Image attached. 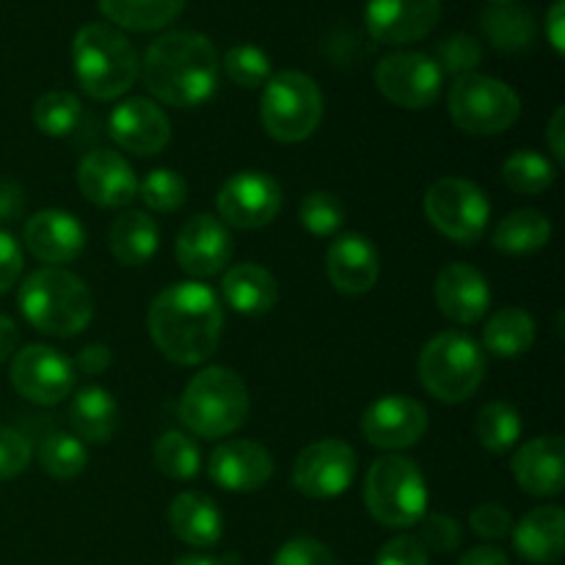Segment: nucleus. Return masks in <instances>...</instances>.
Returning a JSON list of instances; mask_svg holds the SVG:
<instances>
[{
    "label": "nucleus",
    "instance_id": "f257e3e1",
    "mask_svg": "<svg viewBox=\"0 0 565 565\" xmlns=\"http://www.w3.org/2000/svg\"><path fill=\"white\" fill-rule=\"evenodd\" d=\"M147 320L158 351L180 367H193L207 362L218 348L224 309L202 281H177L158 292Z\"/></svg>",
    "mask_w": 565,
    "mask_h": 565
},
{
    "label": "nucleus",
    "instance_id": "f03ea898",
    "mask_svg": "<svg viewBox=\"0 0 565 565\" xmlns=\"http://www.w3.org/2000/svg\"><path fill=\"white\" fill-rule=\"evenodd\" d=\"M218 53L193 31H169L149 44L141 75L149 94L171 108H196L218 86Z\"/></svg>",
    "mask_w": 565,
    "mask_h": 565
},
{
    "label": "nucleus",
    "instance_id": "7ed1b4c3",
    "mask_svg": "<svg viewBox=\"0 0 565 565\" xmlns=\"http://www.w3.org/2000/svg\"><path fill=\"white\" fill-rule=\"evenodd\" d=\"M72 66L83 92L94 99H119L141 75L130 39L114 25L88 22L72 39Z\"/></svg>",
    "mask_w": 565,
    "mask_h": 565
},
{
    "label": "nucleus",
    "instance_id": "20e7f679",
    "mask_svg": "<svg viewBox=\"0 0 565 565\" xmlns=\"http://www.w3.org/2000/svg\"><path fill=\"white\" fill-rule=\"evenodd\" d=\"M20 312L36 331L75 337L92 323L94 298L81 276L64 268H39L20 285Z\"/></svg>",
    "mask_w": 565,
    "mask_h": 565
},
{
    "label": "nucleus",
    "instance_id": "39448f33",
    "mask_svg": "<svg viewBox=\"0 0 565 565\" xmlns=\"http://www.w3.org/2000/svg\"><path fill=\"white\" fill-rule=\"evenodd\" d=\"M248 390L237 373L226 367H204L188 381L180 397V419L202 439H224L248 417Z\"/></svg>",
    "mask_w": 565,
    "mask_h": 565
},
{
    "label": "nucleus",
    "instance_id": "423d86ee",
    "mask_svg": "<svg viewBox=\"0 0 565 565\" xmlns=\"http://www.w3.org/2000/svg\"><path fill=\"white\" fill-rule=\"evenodd\" d=\"M364 505L370 516L392 530L414 527L428 513V486L414 461L381 456L364 478Z\"/></svg>",
    "mask_w": 565,
    "mask_h": 565
},
{
    "label": "nucleus",
    "instance_id": "0eeeda50",
    "mask_svg": "<svg viewBox=\"0 0 565 565\" xmlns=\"http://www.w3.org/2000/svg\"><path fill=\"white\" fill-rule=\"evenodd\" d=\"M486 379V353L461 331H441L419 353V381L441 403H463Z\"/></svg>",
    "mask_w": 565,
    "mask_h": 565
},
{
    "label": "nucleus",
    "instance_id": "6e6552de",
    "mask_svg": "<svg viewBox=\"0 0 565 565\" xmlns=\"http://www.w3.org/2000/svg\"><path fill=\"white\" fill-rule=\"evenodd\" d=\"M259 119L274 141H307L323 119V94L318 83L298 70L270 75L259 103Z\"/></svg>",
    "mask_w": 565,
    "mask_h": 565
},
{
    "label": "nucleus",
    "instance_id": "1a4fd4ad",
    "mask_svg": "<svg viewBox=\"0 0 565 565\" xmlns=\"http://www.w3.org/2000/svg\"><path fill=\"white\" fill-rule=\"evenodd\" d=\"M447 110L452 125L467 136H500L516 125L522 99L508 83L469 72L452 81L447 92Z\"/></svg>",
    "mask_w": 565,
    "mask_h": 565
},
{
    "label": "nucleus",
    "instance_id": "9d476101",
    "mask_svg": "<svg viewBox=\"0 0 565 565\" xmlns=\"http://www.w3.org/2000/svg\"><path fill=\"white\" fill-rule=\"evenodd\" d=\"M425 215L447 241L472 246L489 226L491 207L486 193L475 182L461 177H441L425 193Z\"/></svg>",
    "mask_w": 565,
    "mask_h": 565
},
{
    "label": "nucleus",
    "instance_id": "9b49d317",
    "mask_svg": "<svg viewBox=\"0 0 565 565\" xmlns=\"http://www.w3.org/2000/svg\"><path fill=\"white\" fill-rule=\"evenodd\" d=\"M356 478V452L340 439H320L303 447L292 463V489L309 500H334Z\"/></svg>",
    "mask_w": 565,
    "mask_h": 565
},
{
    "label": "nucleus",
    "instance_id": "f8f14e48",
    "mask_svg": "<svg viewBox=\"0 0 565 565\" xmlns=\"http://www.w3.org/2000/svg\"><path fill=\"white\" fill-rule=\"evenodd\" d=\"M445 72L425 53H392L375 66V86L392 105L425 110L439 99Z\"/></svg>",
    "mask_w": 565,
    "mask_h": 565
},
{
    "label": "nucleus",
    "instance_id": "ddd939ff",
    "mask_svg": "<svg viewBox=\"0 0 565 565\" xmlns=\"http://www.w3.org/2000/svg\"><path fill=\"white\" fill-rule=\"evenodd\" d=\"M77 370L50 345H28L11 362V384L36 406H55L75 390Z\"/></svg>",
    "mask_w": 565,
    "mask_h": 565
},
{
    "label": "nucleus",
    "instance_id": "4468645a",
    "mask_svg": "<svg viewBox=\"0 0 565 565\" xmlns=\"http://www.w3.org/2000/svg\"><path fill=\"white\" fill-rule=\"evenodd\" d=\"M215 204L235 230H259L279 215L281 188L265 171H241L221 185Z\"/></svg>",
    "mask_w": 565,
    "mask_h": 565
},
{
    "label": "nucleus",
    "instance_id": "2eb2a0df",
    "mask_svg": "<svg viewBox=\"0 0 565 565\" xmlns=\"http://www.w3.org/2000/svg\"><path fill=\"white\" fill-rule=\"evenodd\" d=\"M441 17V0H367L364 25L375 42L412 44L428 36Z\"/></svg>",
    "mask_w": 565,
    "mask_h": 565
},
{
    "label": "nucleus",
    "instance_id": "dca6fc26",
    "mask_svg": "<svg viewBox=\"0 0 565 565\" xmlns=\"http://www.w3.org/2000/svg\"><path fill=\"white\" fill-rule=\"evenodd\" d=\"M428 430V408L414 397L386 395L362 417L364 439L381 450H403L417 445Z\"/></svg>",
    "mask_w": 565,
    "mask_h": 565
},
{
    "label": "nucleus",
    "instance_id": "f3484780",
    "mask_svg": "<svg viewBox=\"0 0 565 565\" xmlns=\"http://www.w3.org/2000/svg\"><path fill=\"white\" fill-rule=\"evenodd\" d=\"M108 132L125 152L152 158L171 141V125L163 108L147 97H130L110 110Z\"/></svg>",
    "mask_w": 565,
    "mask_h": 565
},
{
    "label": "nucleus",
    "instance_id": "a211bd4d",
    "mask_svg": "<svg viewBox=\"0 0 565 565\" xmlns=\"http://www.w3.org/2000/svg\"><path fill=\"white\" fill-rule=\"evenodd\" d=\"M177 263L193 279L218 276L232 259V235L213 215H193L177 235Z\"/></svg>",
    "mask_w": 565,
    "mask_h": 565
},
{
    "label": "nucleus",
    "instance_id": "6ab92c4d",
    "mask_svg": "<svg viewBox=\"0 0 565 565\" xmlns=\"http://www.w3.org/2000/svg\"><path fill=\"white\" fill-rule=\"evenodd\" d=\"M77 188L97 207H125L138 196L132 166L114 149H94L77 166Z\"/></svg>",
    "mask_w": 565,
    "mask_h": 565
},
{
    "label": "nucleus",
    "instance_id": "aec40b11",
    "mask_svg": "<svg viewBox=\"0 0 565 565\" xmlns=\"http://www.w3.org/2000/svg\"><path fill=\"white\" fill-rule=\"evenodd\" d=\"M215 486L235 494H252L259 491L274 475V458L263 445L248 439L221 441L210 456L207 467Z\"/></svg>",
    "mask_w": 565,
    "mask_h": 565
},
{
    "label": "nucleus",
    "instance_id": "412c9836",
    "mask_svg": "<svg viewBox=\"0 0 565 565\" xmlns=\"http://www.w3.org/2000/svg\"><path fill=\"white\" fill-rule=\"evenodd\" d=\"M434 298L445 318H450L452 323L472 326L489 312L491 287L478 268L467 263H452L436 276Z\"/></svg>",
    "mask_w": 565,
    "mask_h": 565
},
{
    "label": "nucleus",
    "instance_id": "4be33fe9",
    "mask_svg": "<svg viewBox=\"0 0 565 565\" xmlns=\"http://www.w3.org/2000/svg\"><path fill=\"white\" fill-rule=\"evenodd\" d=\"M326 274L342 296H364L375 287L381 274V259L373 243L359 232H345L331 241L326 254Z\"/></svg>",
    "mask_w": 565,
    "mask_h": 565
},
{
    "label": "nucleus",
    "instance_id": "5701e85b",
    "mask_svg": "<svg viewBox=\"0 0 565 565\" xmlns=\"http://www.w3.org/2000/svg\"><path fill=\"white\" fill-rule=\"evenodd\" d=\"M25 246L47 268H61L81 257L86 246V230L81 221L64 210H42L25 224Z\"/></svg>",
    "mask_w": 565,
    "mask_h": 565
},
{
    "label": "nucleus",
    "instance_id": "b1692460",
    "mask_svg": "<svg viewBox=\"0 0 565 565\" xmlns=\"http://www.w3.org/2000/svg\"><path fill=\"white\" fill-rule=\"evenodd\" d=\"M519 489L533 497H557L565 489V445L561 436H539L516 450L511 461Z\"/></svg>",
    "mask_w": 565,
    "mask_h": 565
},
{
    "label": "nucleus",
    "instance_id": "393cba45",
    "mask_svg": "<svg viewBox=\"0 0 565 565\" xmlns=\"http://www.w3.org/2000/svg\"><path fill=\"white\" fill-rule=\"evenodd\" d=\"M169 527L182 544L210 550L224 535V519L218 505L202 491H182L169 505Z\"/></svg>",
    "mask_w": 565,
    "mask_h": 565
},
{
    "label": "nucleus",
    "instance_id": "a878e982",
    "mask_svg": "<svg viewBox=\"0 0 565 565\" xmlns=\"http://www.w3.org/2000/svg\"><path fill=\"white\" fill-rule=\"evenodd\" d=\"M513 546L530 563H555L565 550V513L557 505H544L530 511L511 530Z\"/></svg>",
    "mask_w": 565,
    "mask_h": 565
},
{
    "label": "nucleus",
    "instance_id": "bb28decb",
    "mask_svg": "<svg viewBox=\"0 0 565 565\" xmlns=\"http://www.w3.org/2000/svg\"><path fill=\"white\" fill-rule=\"evenodd\" d=\"M70 425L81 441L105 445L114 439L116 425H119V406H116L114 395L103 386H83L72 397Z\"/></svg>",
    "mask_w": 565,
    "mask_h": 565
},
{
    "label": "nucleus",
    "instance_id": "cd10ccee",
    "mask_svg": "<svg viewBox=\"0 0 565 565\" xmlns=\"http://www.w3.org/2000/svg\"><path fill=\"white\" fill-rule=\"evenodd\" d=\"M221 290H224L226 303L241 315H265L279 301V285H276V279L263 265L254 263H243L226 270Z\"/></svg>",
    "mask_w": 565,
    "mask_h": 565
},
{
    "label": "nucleus",
    "instance_id": "c85d7f7f",
    "mask_svg": "<svg viewBox=\"0 0 565 565\" xmlns=\"http://www.w3.org/2000/svg\"><path fill=\"white\" fill-rule=\"evenodd\" d=\"M108 243L110 252H114V257L121 265L138 268V265H147L154 257V252H158L160 230L147 213H141V210H127L110 226Z\"/></svg>",
    "mask_w": 565,
    "mask_h": 565
},
{
    "label": "nucleus",
    "instance_id": "c756f323",
    "mask_svg": "<svg viewBox=\"0 0 565 565\" xmlns=\"http://www.w3.org/2000/svg\"><path fill=\"white\" fill-rule=\"evenodd\" d=\"M483 25L486 39L494 44L502 53H527L539 36V25H535L533 11L524 6H489L483 11Z\"/></svg>",
    "mask_w": 565,
    "mask_h": 565
},
{
    "label": "nucleus",
    "instance_id": "7c9ffc66",
    "mask_svg": "<svg viewBox=\"0 0 565 565\" xmlns=\"http://www.w3.org/2000/svg\"><path fill=\"white\" fill-rule=\"evenodd\" d=\"M99 11L125 31H160L182 14L188 0H97Z\"/></svg>",
    "mask_w": 565,
    "mask_h": 565
},
{
    "label": "nucleus",
    "instance_id": "2f4dec72",
    "mask_svg": "<svg viewBox=\"0 0 565 565\" xmlns=\"http://www.w3.org/2000/svg\"><path fill=\"white\" fill-rule=\"evenodd\" d=\"M552 224L539 210H513L494 230L491 246L502 254H535L550 243Z\"/></svg>",
    "mask_w": 565,
    "mask_h": 565
},
{
    "label": "nucleus",
    "instance_id": "473e14b6",
    "mask_svg": "<svg viewBox=\"0 0 565 565\" xmlns=\"http://www.w3.org/2000/svg\"><path fill=\"white\" fill-rule=\"evenodd\" d=\"M535 342L533 315L519 307H505L486 323L483 345L500 359H516L527 353Z\"/></svg>",
    "mask_w": 565,
    "mask_h": 565
},
{
    "label": "nucleus",
    "instance_id": "72a5a7b5",
    "mask_svg": "<svg viewBox=\"0 0 565 565\" xmlns=\"http://www.w3.org/2000/svg\"><path fill=\"white\" fill-rule=\"evenodd\" d=\"M475 436L486 450L502 456V452L513 450L522 436V414L511 403H486L475 419Z\"/></svg>",
    "mask_w": 565,
    "mask_h": 565
},
{
    "label": "nucleus",
    "instance_id": "f704fd0d",
    "mask_svg": "<svg viewBox=\"0 0 565 565\" xmlns=\"http://www.w3.org/2000/svg\"><path fill=\"white\" fill-rule=\"evenodd\" d=\"M555 177L557 171L552 166V160L546 154L535 152V149H519V152H513L502 163V180H505V185L516 193H527V196L550 191Z\"/></svg>",
    "mask_w": 565,
    "mask_h": 565
},
{
    "label": "nucleus",
    "instance_id": "c9c22d12",
    "mask_svg": "<svg viewBox=\"0 0 565 565\" xmlns=\"http://www.w3.org/2000/svg\"><path fill=\"white\" fill-rule=\"evenodd\" d=\"M83 116L81 99L72 92H47L33 105V125L50 138L70 136Z\"/></svg>",
    "mask_w": 565,
    "mask_h": 565
},
{
    "label": "nucleus",
    "instance_id": "e433bc0d",
    "mask_svg": "<svg viewBox=\"0 0 565 565\" xmlns=\"http://www.w3.org/2000/svg\"><path fill=\"white\" fill-rule=\"evenodd\" d=\"M154 467L171 480H191L199 475L202 467V456L199 447L193 445L191 436L180 434V430H169L154 441Z\"/></svg>",
    "mask_w": 565,
    "mask_h": 565
},
{
    "label": "nucleus",
    "instance_id": "4c0bfd02",
    "mask_svg": "<svg viewBox=\"0 0 565 565\" xmlns=\"http://www.w3.org/2000/svg\"><path fill=\"white\" fill-rule=\"evenodd\" d=\"M39 463L55 480H72L86 469V445L75 434H50L39 445Z\"/></svg>",
    "mask_w": 565,
    "mask_h": 565
},
{
    "label": "nucleus",
    "instance_id": "58836bf2",
    "mask_svg": "<svg viewBox=\"0 0 565 565\" xmlns=\"http://www.w3.org/2000/svg\"><path fill=\"white\" fill-rule=\"evenodd\" d=\"M138 196L154 213H174V210H180L185 204L188 182L180 171L154 169L149 171L147 180L138 182Z\"/></svg>",
    "mask_w": 565,
    "mask_h": 565
},
{
    "label": "nucleus",
    "instance_id": "ea45409f",
    "mask_svg": "<svg viewBox=\"0 0 565 565\" xmlns=\"http://www.w3.org/2000/svg\"><path fill=\"white\" fill-rule=\"evenodd\" d=\"M303 230L315 237H334L345 224V207L340 199L329 191H312L303 196L301 210H298Z\"/></svg>",
    "mask_w": 565,
    "mask_h": 565
},
{
    "label": "nucleus",
    "instance_id": "a19ab883",
    "mask_svg": "<svg viewBox=\"0 0 565 565\" xmlns=\"http://www.w3.org/2000/svg\"><path fill=\"white\" fill-rule=\"evenodd\" d=\"M224 70L226 77L241 88H259L274 75L268 53L263 47H254V44H235L224 55Z\"/></svg>",
    "mask_w": 565,
    "mask_h": 565
},
{
    "label": "nucleus",
    "instance_id": "79ce46f5",
    "mask_svg": "<svg viewBox=\"0 0 565 565\" xmlns=\"http://www.w3.org/2000/svg\"><path fill=\"white\" fill-rule=\"evenodd\" d=\"M483 61V47L475 36L469 33H452L445 42L439 44V70L450 72V75H469L475 72Z\"/></svg>",
    "mask_w": 565,
    "mask_h": 565
},
{
    "label": "nucleus",
    "instance_id": "37998d69",
    "mask_svg": "<svg viewBox=\"0 0 565 565\" xmlns=\"http://www.w3.org/2000/svg\"><path fill=\"white\" fill-rule=\"evenodd\" d=\"M461 524L452 516H447V513H425L423 522H419V544L425 550L447 555V552H456L461 546Z\"/></svg>",
    "mask_w": 565,
    "mask_h": 565
},
{
    "label": "nucleus",
    "instance_id": "c03bdc74",
    "mask_svg": "<svg viewBox=\"0 0 565 565\" xmlns=\"http://www.w3.org/2000/svg\"><path fill=\"white\" fill-rule=\"evenodd\" d=\"M31 456V441L20 430L0 425V483L25 472Z\"/></svg>",
    "mask_w": 565,
    "mask_h": 565
},
{
    "label": "nucleus",
    "instance_id": "a18cd8bd",
    "mask_svg": "<svg viewBox=\"0 0 565 565\" xmlns=\"http://www.w3.org/2000/svg\"><path fill=\"white\" fill-rule=\"evenodd\" d=\"M274 565H337L334 552L326 544H320L318 539H309V535H301V539H292L276 552Z\"/></svg>",
    "mask_w": 565,
    "mask_h": 565
},
{
    "label": "nucleus",
    "instance_id": "49530a36",
    "mask_svg": "<svg viewBox=\"0 0 565 565\" xmlns=\"http://www.w3.org/2000/svg\"><path fill=\"white\" fill-rule=\"evenodd\" d=\"M469 527H472L475 535H480V539L500 541L513 530V519L502 505L486 502V505H478L469 513Z\"/></svg>",
    "mask_w": 565,
    "mask_h": 565
},
{
    "label": "nucleus",
    "instance_id": "de8ad7c7",
    "mask_svg": "<svg viewBox=\"0 0 565 565\" xmlns=\"http://www.w3.org/2000/svg\"><path fill=\"white\" fill-rule=\"evenodd\" d=\"M375 565H428V550L417 535H397L381 546Z\"/></svg>",
    "mask_w": 565,
    "mask_h": 565
},
{
    "label": "nucleus",
    "instance_id": "09e8293b",
    "mask_svg": "<svg viewBox=\"0 0 565 565\" xmlns=\"http://www.w3.org/2000/svg\"><path fill=\"white\" fill-rule=\"evenodd\" d=\"M22 274V252L9 232L0 230V296L17 285Z\"/></svg>",
    "mask_w": 565,
    "mask_h": 565
},
{
    "label": "nucleus",
    "instance_id": "8fccbe9b",
    "mask_svg": "<svg viewBox=\"0 0 565 565\" xmlns=\"http://www.w3.org/2000/svg\"><path fill=\"white\" fill-rule=\"evenodd\" d=\"M72 364H75V370H81L83 375H103L105 370L110 367L108 345H97V342H94V345H86L77 353V359Z\"/></svg>",
    "mask_w": 565,
    "mask_h": 565
},
{
    "label": "nucleus",
    "instance_id": "3c124183",
    "mask_svg": "<svg viewBox=\"0 0 565 565\" xmlns=\"http://www.w3.org/2000/svg\"><path fill=\"white\" fill-rule=\"evenodd\" d=\"M546 36H550L552 47L557 55L565 53V0H555L546 14Z\"/></svg>",
    "mask_w": 565,
    "mask_h": 565
},
{
    "label": "nucleus",
    "instance_id": "603ef678",
    "mask_svg": "<svg viewBox=\"0 0 565 565\" xmlns=\"http://www.w3.org/2000/svg\"><path fill=\"white\" fill-rule=\"evenodd\" d=\"M25 207L20 185L14 182H0V221H14Z\"/></svg>",
    "mask_w": 565,
    "mask_h": 565
},
{
    "label": "nucleus",
    "instance_id": "864d4df0",
    "mask_svg": "<svg viewBox=\"0 0 565 565\" xmlns=\"http://www.w3.org/2000/svg\"><path fill=\"white\" fill-rule=\"evenodd\" d=\"M546 143H550V152L557 160H565V108H557L552 114L550 130H546Z\"/></svg>",
    "mask_w": 565,
    "mask_h": 565
},
{
    "label": "nucleus",
    "instance_id": "5fc2aeb1",
    "mask_svg": "<svg viewBox=\"0 0 565 565\" xmlns=\"http://www.w3.org/2000/svg\"><path fill=\"white\" fill-rule=\"evenodd\" d=\"M458 565H511L508 563V555L497 546H475L467 555L458 561Z\"/></svg>",
    "mask_w": 565,
    "mask_h": 565
},
{
    "label": "nucleus",
    "instance_id": "6e6d98bb",
    "mask_svg": "<svg viewBox=\"0 0 565 565\" xmlns=\"http://www.w3.org/2000/svg\"><path fill=\"white\" fill-rule=\"evenodd\" d=\"M17 340H20V331H17V323L6 315H0V364L14 353Z\"/></svg>",
    "mask_w": 565,
    "mask_h": 565
},
{
    "label": "nucleus",
    "instance_id": "4d7b16f0",
    "mask_svg": "<svg viewBox=\"0 0 565 565\" xmlns=\"http://www.w3.org/2000/svg\"><path fill=\"white\" fill-rule=\"evenodd\" d=\"M174 565H224L218 561H213V557H202V555H188V557H180Z\"/></svg>",
    "mask_w": 565,
    "mask_h": 565
},
{
    "label": "nucleus",
    "instance_id": "13d9d810",
    "mask_svg": "<svg viewBox=\"0 0 565 565\" xmlns=\"http://www.w3.org/2000/svg\"><path fill=\"white\" fill-rule=\"evenodd\" d=\"M491 6H513V3H519V0H489Z\"/></svg>",
    "mask_w": 565,
    "mask_h": 565
}]
</instances>
